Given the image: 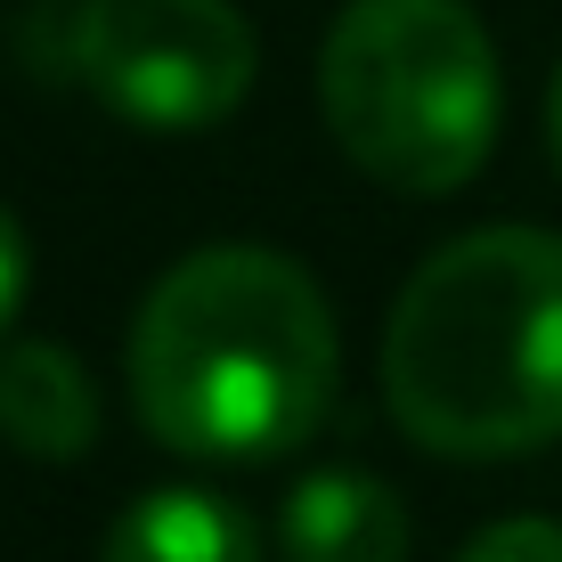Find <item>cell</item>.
Segmentation results:
<instances>
[{
	"label": "cell",
	"mask_w": 562,
	"mask_h": 562,
	"mask_svg": "<svg viewBox=\"0 0 562 562\" xmlns=\"http://www.w3.org/2000/svg\"><path fill=\"white\" fill-rule=\"evenodd\" d=\"M139 424L180 457L261 464L318 432L335 400V310L269 245H204L139 302L131 326Z\"/></svg>",
	"instance_id": "cell-1"
},
{
	"label": "cell",
	"mask_w": 562,
	"mask_h": 562,
	"mask_svg": "<svg viewBox=\"0 0 562 562\" xmlns=\"http://www.w3.org/2000/svg\"><path fill=\"white\" fill-rule=\"evenodd\" d=\"M383 400L432 457H530L562 440V237L473 228L400 285Z\"/></svg>",
	"instance_id": "cell-2"
},
{
	"label": "cell",
	"mask_w": 562,
	"mask_h": 562,
	"mask_svg": "<svg viewBox=\"0 0 562 562\" xmlns=\"http://www.w3.org/2000/svg\"><path fill=\"white\" fill-rule=\"evenodd\" d=\"M335 147L400 196H457L497 147V49L464 0H351L318 49Z\"/></svg>",
	"instance_id": "cell-3"
},
{
	"label": "cell",
	"mask_w": 562,
	"mask_h": 562,
	"mask_svg": "<svg viewBox=\"0 0 562 562\" xmlns=\"http://www.w3.org/2000/svg\"><path fill=\"white\" fill-rule=\"evenodd\" d=\"M261 42L237 0H90L74 16V74L139 131H212L245 106Z\"/></svg>",
	"instance_id": "cell-4"
},
{
	"label": "cell",
	"mask_w": 562,
	"mask_h": 562,
	"mask_svg": "<svg viewBox=\"0 0 562 562\" xmlns=\"http://www.w3.org/2000/svg\"><path fill=\"white\" fill-rule=\"evenodd\" d=\"M99 383L66 342H9L0 351V440L16 457L74 464L99 440Z\"/></svg>",
	"instance_id": "cell-5"
},
{
	"label": "cell",
	"mask_w": 562,
	"mask_h": 562,
	"mask_svg": "<svg viewBox=\"0 0 562 562\" xmlns=\"http://www.w3.org/2000/svg\"><path fill=\"white\" fill-rule=\"evenodd\" d=\"M285 562H408V506L375 473H310L278 521Z\"/></svg>",
	"instance_id": "cell-6"
},
{
	"label": "cell",
	"mask_w": 562,
	"mask_h": 562,
	"mask_svg": "<svg viewBox=\"0 0 562 562\" xmlns=\"http://www.w3.org/2000/svg\"><path fill=\"white\" fill-rule=\"evenodd\" d=\"M99 562H261V530L221 490H147L114 514Z\"/></svg>",
	"instance_id": "cell-7"
},
{
	"label": "cell",
	"mask_w": 562,
	"mask_h": 562,
	"mask_svg": "<svg viewBox=\"0 0 562 562\" xmlns=\"http://www.w3.org/2000/svg\"><path fill=\"white\" fill-rule=\"evenodd\" d=\"M457 562H562V521L547 514H514V521H490Z\"/></svg>",
	"instance_id": "cell-8"
},
{
	"label": "cell",
	"mask_w": 562,
	"mask_h": 562,
	"mask_svg": "<svg viewBox=\"0 0 562 562\" xmlns=\"http://www.w3.org/2000/svg\"><path fill=\"white\" fill-rule=\"evenodd\" d=\"M25 278H33V261H25V228H16V212L0 204V326L16 318V302H25Z\"/></svg>",
	"instance_id": "cell-9"
},
{
	"label": "cell",
	"mask_w": 562,
	"mask_h": 562,
	"mask_svg": "<svg viewBox=\"0 0 562 562\" xmlns=\"http://www.w3.org/2000/svg\"><path fill=\"white\" fill-rule=\"evenodd\" d=\"M547 155H554V171H562V66H554V90H547Z\"/></svg>",
	"instance_id": "cell-10"
}]
</instances>
